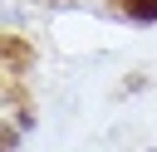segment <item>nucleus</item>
<instances>
[{"mask_svg":"<svg viewBox=\"0 0 157 152\" xmlns=\"http://www.w3.org/2000/svg\"><path fill=\"white\" fill-rule=\"evenodd\" d=\"M118 10H123L128 20H137V25L157 20V0H118Z\"/></svg>","mask_w":157,"mask_h":152,"instance_id":"obj_1","label":"nucleus"}]
</instances>
